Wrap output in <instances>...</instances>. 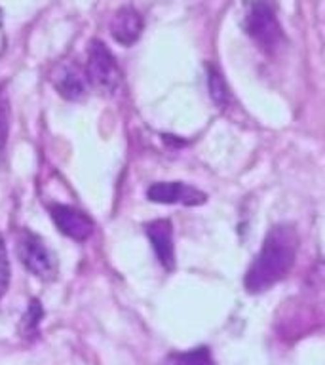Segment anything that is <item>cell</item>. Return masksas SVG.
<instances>
[{"mask_svg":"<svg viewBox=\"0 0 325 365\" xmlns=\"http://www.w3.org/2000/svg\"><path fill=\"white\" fill-rule=\"evenodd\" d=\"M53 225L61 234L74 242H86L93 234V221L88 213L67 204H48Z\"/></svg>","mask_w":325,"mask_h":365,"instance_id":"5","label":"cell"},{"mask_svg":"<svg viewBox=\"0 0 325 365\" xmlns=\"http://www.w3.org/2000/svg\"><path fill=\"white\" fill-rule=\"evenodd\" d=\"M51 82H53V88L57 90V93L68 101H78L86 96V90H88V76H86V71L80 67L78 63L65 61L59 63L57 68L51 74Z\"/></svg>","mask_w":325,"mask_h":365,"instance_id":"7","label":"cell"},{"mask_svg":"<svg viewBox=\"0 0 325 365\" xmlns=\"http://www.w3.org/2000/svg\"><path fill=\"white\" fill-rule=\"evenodd\" d=\"M296 250L299 236L291 225H278L270 228L267 238L262 240L261 250L245 272V289L249 293H261L278 284L295 264Z\"/></svg>","mask_w":325,"mask_h":365,"instance_id":"1","label":"cell"},{"mask_svg":"<svg viewBox=\"0 0 325 365\" xmlns=\"http://www.w3.org/2000/svg\"><path fill=\"white\" fill-rule=\"evenodd\" d=\"M8 133H10V105L4 90L0 88V158L4 156Z\"/></svg>","mask_w":325,"mask_h":365,"instance_id":"11","label":"cell"},{"mask_svg":"<svg viewBox=\"0 0 325 365\" xmlns=\"http://www.w3.org/2000/svg\"><path fill=\"white\" fill-rule=\"evenodd\" d=\"M10 285V261H8V250H6L4 236L0 232V301L6 295Z\"/></svg>","mask_w":325,"mask_h":365,"instance_id":"14","label":"cell"},{"mask_svg":"<svg viewBox=\"0 0 325 365\" xmlns=\"http://www.w3.org/2000/svg\"><path fill=\"white\" fill-rule=\"evenodd\" d=\"M245 33L255 40V44L267 53H274L284 42V31L279 25L276 10L268 0L247 2L244 17Z\"/></svg>","mask_w":325,"mask_h":365,"instance_id":"2","label":"cell"},{"mask_svg":"<svg viewBox=\"0 0 325 365\" xmlns=\"http://www.w3.org/2000/svg\"><path fill=\"white\" fill-rule=\"evenodd\" d=\"M173 365H213L207 348H196L190 352L173 356Z\"/></svg>","mask_w":325,"mask_h":365,"instance_id":"12","label":"cell"},{"mask_svg":"<svg viewBox=\"0 0 325 365\" xmlns=\"http://www.w3.org/2000/svg\"><path fill=\"white\" fill-rule=\"evenodd\" d=\"M42 318H44V310L40 307V302L36 301V299H33V301L29 302L27 312H25V316L21 318L23 336L34 335V333L38 331V325L40 322H42Z\"/></svg>","mask_w":325,"mask_h":365,"instance_id":"10","label":"cell"},{"mask_svg":"<svg viewBox=\"0 0 325 365\" xmlns=\"http://www.w3.org/2000/svg\"><path fill=\"white\" fill-rule=\"evenodd\" d=\"M84 71L88 82L103 93H114L122 84V71L116 63V57L101 40H91L88 46V61Z\"/></svg>","mask_w":325,"mask_h":365,"instance_id":"3","label":"cell"},{"mask_svg":"<svg viewBox=\"0 0 325 365\" xmlns=\"http://www.w3.org/2000/svg\"><path fill=\"white\" fill-rule=\"evenodd\" d=\"M147 198L154 204L202 205L205 204L207 196L196 187H190L182 181H160L148 187Z\"/></svg>","mask_w":325,"mask_h":365,"instance_id":"6","label":"cell"},{"mask_svg":"<svg viewBox=\"0 0 325 365\" xmlns=\"http://www.w3.org/2000/svg\"><path fill=\"white\" fill-rule=\"evenodd\" d=\"M207 80H210V93L213 97V101L217 105H225L228 99V88L225 84V78L221 76V73L210 67V78Z\"/></svg>","mask_w":325,"mask_h":365,"instance_id":"13","label":"cell"},{"mask_svg":"<svg viewBox=\"0 0 325 365\" xmlns=\"http://www.w3.org/2000/svg\"><path fill=\"white\" fill-rule=\"evenodd\" d=\"M143 27H145V21H143L141 14L135 8H131V6H124V8H120L113 16L110 34H113V38L118 44L131 46L139 40Z\"/></svg>","mask_w":325,"mask_h":365,"instance_id":"9","label":"cell"},{"mask_svg":"<svg viewBox=\"0 0 325 365\" xmlns=\"http://www.w3.org/2000/svg\"><path fill=\"white\" fill-rule=\"evenodd\" d=\"M147 236L150 240L156 259L165 270L175 268V247H173V227L167 219H156L147 225Z\"/></svg>","mask_w":325,"mask_h":365,"instance_id":"8","label":"cell"},{"mask_svg":"<svg viewBox=\"0 0 325 365\" xmlns=\"http://www.w3.org/2000/svg\"><path fill=\"white\" fill-rule=\"evenodd\" d=\"M17 257L29 272L40 279H53L57 274V262L50 247L33 230H21L17 236Z\"/></svg>","mask_w":325,"mask_h":365,"instance_id":"4","label":"cell"},{"mask_svg":"<svg viewBox=\"0 0 325 365\" xmlns=\"http://www.w3.org/2000/svg\"><path fill=\"white\" fill-rule=\"evenodd\" d=\"M6 48V33H4V17H2V10H0V56Z\"/></svg>","mask_w":325,"mask_h":365,"instance_id":"15","label":"cell"}]
</instances>
